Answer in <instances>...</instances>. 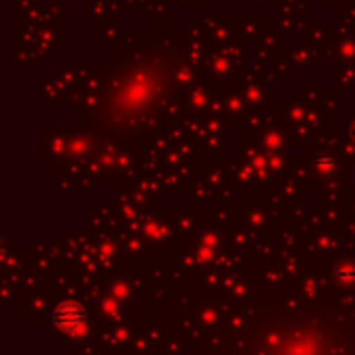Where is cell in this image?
Listing matches in <instances>:
<instances>
[{
  "label": "cell",
  "instance_id": "1",
  "mask_svg": "<svg viewBox=\"0 0 355 355\" xmlns=\"http://www.w3.org/2000/svg\"><path fill=\"white\" fill-rule=\"evenodd\" d=\"M85 312L77 304H62L54 312V322L64 333H79L81 329H85Z\"/></svg>",
  "mask_w": 355,
  "mask_h": 355
}]
</instances>
